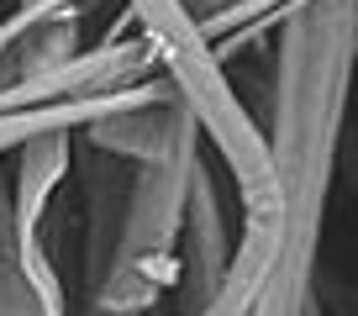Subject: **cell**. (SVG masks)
Masks as SVG:
<instances>
[{"label":"cell","instance_id":"3957f363","mask_svg":"<svg viewBox=\"0 0 358 316\" xmlns=\"http://www.w3.org/2000/svg\"><path fill=\"white\" fill-rule=\"evenodd\" d=\"M206 169V137L190 111H179L169 143L148 164H137L127 222L116 243V264L106 274V290L90 306L101 311H164L179 285V232L190 211V190Z\"/></svg>","mask_w":358,"mask_h":316},{"label":"cell","instance_id":"ba28073f","mask_svg":"<svg viewBox=\"0 0 358 316\" xmlns=\"http://www.w3.org/2000/svg\"><path fill=\"white\" fill-rule=\"evenodd\" d=\"M79 316H153V311H101V306H79Z\"/></svg>","mask_w":358,"mask_h":316},{"label":"cell","instance_id":"8992f818","mask_svg":"<svg viewBox=\"0 0 358 316\" xmlns=\"http://www.w3.org/2000/svg\"><path fill=\"white\" fill-rule=\"evenodd\" d=\"M0 316H48L32 274L22 264V237H16V201H11V169L0 158Z\"/></svg>","mask_w":358,"mask_h":316},{"label":"cell","instance_id":"9c48e42d","mask_svg":"<svg viewBox=\"0 0 358 316\" xmlns=\"http://www.w3.org/2000/svg\"><path fill=\"white\" fill-rule=\"evenodd\" d=\"M311 316H327V311H322V301H316V306H311Z\"/></svg>","mask_w":358,"mask_h":316},{"label":"cell","instance_id":"277c9868","mask_svg":"<svg viewBox=\"0 0 358 316\" xmlns=\"http://www.w3.org/2000/svg\"><path fill=\"white\" fill-rule=\"evenodd\" d=\"M237 253V232L222 211V190H216L211 158H206L201 180L190 190V211H185V232H179V316H201L206 306L216 301L227 269H232Z\"/></svg>","mask_w":358,"mask_h":316},{"label":"cell","instance_id":"52a82bcc","mask_svg":"<svg viewBox=\"0 0 358 316\" xmlns=\"http://www.w3.org/2000/svg\"><path fill=\"white\" fill-rule=\"evenodd\" d=\"M222 6H232V0H190V11L201 16V22H206V16H216Z\"/></svg>","mask_w":358,"mask_h":316},{"label":"cell","instance_id":"6da1fadb","mask_svg":"<svg viewBox=\"0 0 358 316\" xmlns=\"http://www.w3.org/2000/svg\"><path fill=\"white\" fill-rule=\"evenodd\" d=\"M358 74V0H301L274 32L268 74V164L280 211V259L253 316H311L332 185L348 143Z\"/></svg>","mask_w":358,"mask_h":316},{"label":"cell","instance_id":"7a4b0ae2","mask_svg":"<svg viewBox=\"0 0 358 316\" xmlns=\"http://www.w3.org/2000/svg\"><path fill=\"white\" fill-rule=\"evenodd\" d=\"M127 16L137 22V37L148 43L174 101L195 116L206 148L222 158L227 180L237 190V211H258L274 206V164H268V132L243 95L232 90L227 64L216 58L211 37H206L201 16L190 11V0H127Z\"/></svg>","mask_w":358,"mask_h":316},{"label":"cell","instance_id":"5b68a950","mask_svg":"<svg viewBox=\"0 0 358 316\" xmlns=\"http://www.w3.org/2000/svg\"><path fill=\"white\" fill-rule=\"evenodd\" d=\"M74 137L79 132H43L22 143L6 164H11V201H16V237L37 232L43 216L58 206V195L74 180Z\"/></svg>","mask_w":358,"mask_h":316}]
</instances>
